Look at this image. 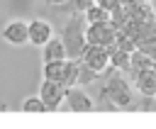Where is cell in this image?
<instances>
[{"label":"cell","mask_w":156,"mask_h":129,"mask_svg":"<svg viewBox=\"0 0 156 129\" xmlns=\"http://www.w3.org/2000/svg\"><path fill=\"white\" fill-rule=\"evenodd\" d=\"M98 102H105L107 110H136L134 83H129L122 71H112V75H107L100 88Z\"/></svg>","instance_id":"obj_1"},{"label":"cell","mask_w":156,"mask_h":129,"mask_svg":"<svg viewBox=\"0 0 156 129\" xmlns=\"http://www.w3.org/2000/svg\"><path fill=\"white\" fill-rule=\"evenodd\" d=\"M51 37H54V27H51V22L39 19V17L29 22V44H34V46H44Z\"/></svg>","instance_id":"obj_9"},{"label":"cell","mask_w":156,"mask_h":129,"mask_svg":"<svg viewBox=\"0 0 156 129\" xmlns=\"http://www.w3.org/2000/svg\"><path fill=\"white\" fill-rule=\"evenodd\" d=\"M22 112H27V114H44V112H49V107L44 105V100L39 95H29V97L22 100Z\"/></svg>","instance_id":"obj_15"},{"label":"cell","mask_w":156,"mask_h":129,"mask_svg":"<svg viewBox=\"0 0 156 129\" xmlns=\"http://www.w3.org/2000/svg\"><path fill=\"white\" fill-rule=\"evenodd\" d=\"M80 63L88 66L90 71H95L98 75H102L110 68V49L107 46H98V44H88L85 51L80 54Z\"/></svg>","instance_id":"obj_4"},{"label":"cell","mask_w":156,"mask_h":129,"mask_svg":"<svg viewBox=\"0 0 156 129\" xmlns=\"http://www.w3.org/2000/svg\"><path fill=\"white\" fill-rule=\"evenodd\" d=\"M63 58H68L63 39H61V37H51V39L41 46V63H46V61H63Z\"/></svg>","instance_id":"obj_10"},{"label":"cell","mask_w":156,"mask_h":129,"mask_svg":"<svg viewBox=\"0 0 156 129\" xmlns=\"http://www.w3.org/2000/svg\"><path fill=\"white\" fill-rule=\"evenodd\" d=\"M95 2H98V5H102V7H107L110 12H112L115 7H119V5H122L119 0H95Z\"/></svg>","instance_id":"obj_17"},{"label":"cell","mask_w":156,"mask_h":129,"mask_svg":"<svg viewBox=\"0 0 156 129\" xmlns=\"http://www.w3.org/2000/svg\"><path fill=\"white\" fill-rule=\"evenodd\" d=\"M85 39L88 44H98V46H115L117 39V29L112 22H85Z\"/></svg>","instance_id":"obj_3"},{"label":"cell","mask_w":156,"mask_h":129,"mask_svg":"<svg viewBox=\"0 0 156 129\" xmlns=\"http://www.w3.org/2000/svg\"><path fill=\"white\" fill-rule=\"evenodd\" d=\"M83 17H85V22L90 24V22H110L112 19V12L107 10V7H102V5H98V2H93L85 12H83Z\"/></svg>","instance_id":"obj_13"},{"label":"cell","mask_w":156,"mask_h":129,"mask_svg":"<svg viewBox=\"0 0 156 129\" xmlns=\"http://www.w3.org/2000/svg\"><path fill=\"white\" fill-rule=\"evenodd\" d=\"M93 2H95V0H68V5H71L73 12H85Z\"/></svg>","instance_id":"obj_16"},{"label":"cell","mask_w":156,"mask_h":129,"mask_svg":"<svg viewBox=\"0 0 156 129\" xmlns=\"http://www.w3.org/2000/svg\"><path fill=\"white\" fill-rule=\"evenodd\" d=\"M110 68L129 73V51H124L119 46H110Z\"/></svg>","instance_id":"obj_12"},{"label":"cell","mask_w":156,"mask_h":129,"mask_svg":"<svg viewBox=\"0 0 156 129\" xmlns=\"http://www.w3.org/2000/svg\"><path fill=\"white\" fill-rule=\"evenodd\" d=\"M66 107L71 110V112H78V114H83V112H93L98 105H95V100L80 88V85H73V88H66Z\"/></svg>","instance_id":"obj_7"},{"label":"cell","mask_w":156,"mask_h":129,"mask_svg":"<svg viewBox=\"0 0 156 129\" xmlns=\"http://www.w3.org/2000/svg\"><path fill=\"white\" fill-rule=\"evenodd\" d=\"M0 39L10 46H24L29 41V22L24 19H12L0 29Z\"/></svg>","instance_id":"obj_6"},{"label":"cell","mask_w":156,"mask_h":129,"mask_svg":"<svg viewBox=\"0 0 156 129\" xmlns=\"http://www.w3.org/2000/svg\"><path fill=\"white\" fill-rule=\"evenodd\" d=\"M63 66H66V58L63 61H46L41 66V78L46 80H63Z\"/></svg>","instance_id":"obj_14"},{"label":"cell","mask_w":156,"mask_h":129,"mask_svg":"<svg viewBox=\"0 0 156 129\" xmlns=\"http://www.w3.org/2000/svg\"><path fill=\"white\" fill-rule=\"evenodd\" d=\"M46 2H49V5H56V7H61V5H66L68 0H46Z\"/></svg>","instance_id":"obj_18"},{"label":"cell","mask_w":156,"mask_h":129,"mask_svg":"<svg viewBox=\"0 0 156 129\" xmlns=\"http://www.w3.org/2000/svg\"><path fill=\"white\" fill-rule=\"evenodd\" d=\"M132 83L144 100H156V68H144L132 73Z\"/></svg>","instance_id":"obj_8"},{"label":"cell","mask_w":156,"mask_h":129,"mask_svg":"<svg viewBox=\"0 0 156 129\" xmlns=\"http://www.w3.org/2000/svg\"><path fill=\"white\" fill-rule=\"evenodd\" d=\"M61 39L66 44V54L68 58H80V54L85 51L88 46V39H85V17L83 12H73L68 17V22L63 24L61 29Z\"/></svg>","instance_id":"obj_2"},{"label":"cell","mask_w":156,"mask_h":129,"mask_svg":"<svg viewBox=\"0 0 156 129\" xmlns=\"http://www.w3.org/2000/svg\"><path fill=\"white\" fill-rule=\"evenodd\" d=\"M39 97L44 100V105L49 107V112H56L61 107V102L66 100V85L58 80H41L39 85Z\"/></svg>","instance_id":"obj_5"},{"label":"cell","mask_w":156,"mask_h":129,"mask_svg":"<svg viewBox=\"0 0 156 129\" xmlns=\"http://www.w3.org/2000/svg\"><path fill=\"white\" fill-rule=\"evenodd\" d=\"M154 66H156V61H154L146 51H141L139 46L129 54V75L136 73V71H144V68H154Z\"/></svg>","instance_id":"obj_11"}]
</instances>
